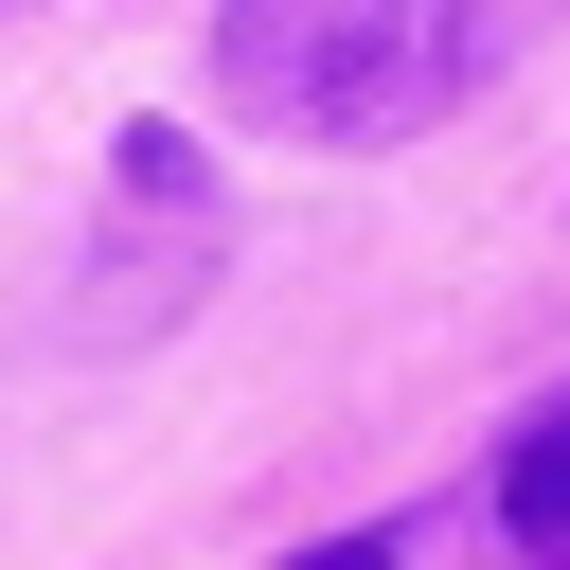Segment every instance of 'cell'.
Segmentation results:
<instances>
[{
	"label": "cell",
	"mask_w": 570,
	"mask_h": 570,
	"mask_svg": "<svg viewBox=\"0 0 570 570\" xmlns=\"http://www.w3.org/2000/svg\"><path fill=\"white\" fill-rule=\"evenodd\" d=\"M552 0H214V107L249 142H410L534 53Z\"/></svg>",
	"instance_id": "1"
},
{
	"label": "cell",
	"mask_w": 570,
	"mask_h": 570,
	"mask_svg": "<svg viewBox=\"0 0 570 570\" xmlns=\"http://www.w3.org/2000/svg\"><path fill=\"white\" fill-rule=\"evenodd\" d=\"M499 534H517L534 570H570V392H552V410L499 445Z\"/></svg>",
	"instance_id": "2"
},
{
	"label": "cell",
	"mask_w": 570,
	"mask_h": 570,
	"mask_svg": "<svg viewBox=\"0 0 570 570\" xmlns=\"http://www.w3.org/2000/svg\"><path fill=\"white\" fill-rule=\"evenodd\" d=\"M285 570H392V552H374V534H321V552H285Z\"/></svg>",
	"instance_id": "3"
},
{
	"label": "cell",
	"mask_w": 570,
	"mask_h": 570,
	"mask_svg": "<svg viewBox=\"0 0 570 570\" xmlns=\"http://www.w3.org/2000/svg\"><path fill=\"white\" fill-rule=\"evenodd\" d=\"M0 18H18V0H0Z\"/></svg>",
	"instance_id": "4"
}]
</instances>
